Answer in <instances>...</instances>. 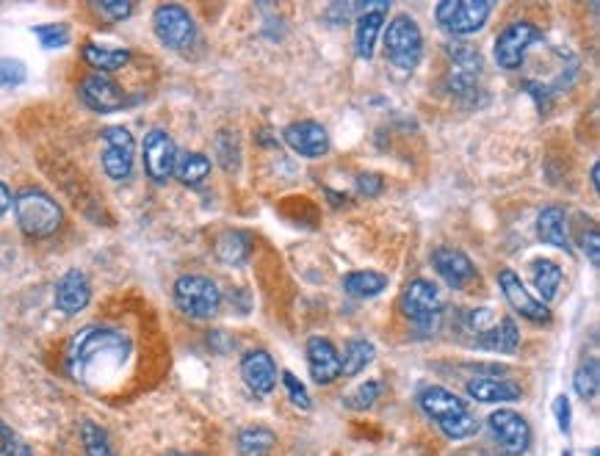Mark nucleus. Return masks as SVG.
I'll return each instance as SVG.
<instances>
[{"label": "nucleus", "mask_w": 600, "mask_h": 456, "mask_svg": "<svg viewBox=\"0 0 600 456\" xmlns=\"http://www.w3.org/2000/svg\"><path fill=\"white\" fill-rule=\"evenodd\" d=\"M371 363H374V346L363 338L349 340L341 357V376L363 374Z\"/></svg>", "instance_id": "30"}, {"label": "nucleus", "mask_w": 600, "mask_h": 456, "mask_svg": "<svg viewBox=\"0 0 600 456\" xmlns=\"http://www.w3.org/2000/svg\"><path fill=\"white\" fill-rule=\"evenodd\" d=\"M92 302V285L83 271L72 269L56 285V307L64 316H78L86 310V304Z\"/></svg>", "instance_id": "21"}, {"label": "nucleus", "mask_w": 600, "mask_h": 456, "mask_svg": "<svg viewBox=\"0 0 600 456\" xmlns=\"http://www.w3.org/2000/svg\"><path fill=\"white\" fill-rule=\"evenodd\" d=\"M385 53L393 67L412 72L424 56V34L410 14L393 17L385 31Z\"/></svg>", "instance_id": "6"}, {"label": "nucleus", "mask_w": 600, "mask_h": 456, "mask_svg": "<svg viewBox=\"0 0 600 456\" xmlns=\"http://www.w3.org/2000/svg\"><path fill=\"white\" fill-rule=\"evenodd\" d=\"M216 152H219V161L227 172H233L238 169V161H241V147H238V139L233 133H227L222 130L219 136H216Z\"/></svg>", "instance_id": "34"}, {"label": "nucleus", "mask_w": 600, "mask_h": 456, "mask_svg": "<svg viewBox=\"0 0 600 456\" xmlns=\"http://www.w3.org/2000/svg\"><path fill=\"white\" fill-rule=\"evenodd\" d=\"M573 387L576 393L584 401H592L598 396L600 387V371H598V360H584V363L576 368V376H573Z\"/></svg>", "instance_id": "32"}, {"label": "nucleus", "mask_w": 600, "mask_h": 456, "mask_svg": "<svg viewBox=\"0 0 600 456\" xmlns=\"http://www.w3.org/2000/svg\"><path fill=\"white\" fill-rule=\"evenodd\" d=\"M81 443L86 456H114L111 443H108V434L92 421H83L81 426Z\"/></svg>", "instance_id": "33"}, {"label": "nucleus", "mask_w": 600, "mask_h": 456, "mask_svg": "<svg viewBox=\"0 0 600 456\" xmlns=\"http://www.w3.org/2000/svg\"><path fill=\"white\" fill-rule=\"evenodd\" d=\"M490 14L493 3L487 0H443L435 9L437 23L454 36H471L482 31Z\"/></svg>", "instance_id": "8"}, {"label": "nucleus", "mask_w": 600, "mask_h": 456, "mask_svg": "<svg viewBox=\"0 0 600 456\" xmlns=\"http://www.w3.org/2000/svg\"><path fill=\"white\" fill-rule=\"evenodd\" d=\"M418 404L440 426V432L446 434L448 440H465L479 432V421L471 415L468 404L446 387H424L418 396Z\"/></svg>", "instance_id": "2"}, {"label": "nucleus", "mask_w": 600, "mask_h": 456, "mask_svg": "<svg viewBox=\"0 0 600 456\" xmlns=\"http://www.w3.org/2000/svg\"><path fill=\"white\" fill-rule=\"evenodd\" d=\"M490 432H493L495 443L501 448V454L520 456L529 451L531 445V426L529 421L515 410H498L490 418Z\"/></svg>", "instance_id": "10"}, {"label": "nucleus", "mask_w": 600, "mask_h": 456, "mask_svg": "<svg viewBox=\"0 0 600 456\" xmlns=\"http://www.w3.org/2000/svg\"><path fill=\"white\" fill-rule=\"evenodd\" d=\"M357 191H360L363 197H379V194H382V177L360 175L357 177Z\"/></svg>", "instance_id": "42"}, {"label": "nucleus", "mask_w": 600, "mask_h": 456, "mask_svg": "<svg viewBox=\"0 0 600 456\" xmlns=\"http://www.w3.org/2000/svg\"><path fill=\"white\" fill-rule=\"evenodd\" d=\"M14 213H17V224L28 238H50L64 222L59 202L39 191V188H25L14 197Z\"/></svg>", "instance_id": "3"}, {"label": "nucleus", "mask_w": 600, "mask_h": 456, "mask_svg": "<svg viewBox=\"0 0 600 456\" xmlns=\"http://www.w3.org/2000/svg\"><path fill=\"white\" fill-rule=\"evenodd\" d=\"M0 456H34V451L0 421Z\"/></svg>", "instance_id": "37"}, {"label": "nucleus", "mask_w": 600, "mask_h": 456, "mask_svg": "<svg viewBox=\"0 0 600 456\" xmlns=\"http://www.w3.org/2000/svg\"><path fill=\"white\" fill-rule=\"evenodd\" d=\"M473 346L484 351H498V354H512L520 346L518 324L512 318H501L498 324L484 329L482 335L473 340Z\"/></svg>", "instance_id": "22"}, {"label": "nucleus", "mask_w": 600, "mask_h": 456, "mask_svg": "<svg viewBox=\"0 0 600 456\" xmlns=\"http://www.w3.org/2000/svg\"><path fill=\"white\" fill-rule=\"evenodd\" d=\"M448 56H451V70H448L451 92H457L459 97H473V92L479 89V75H482L479 50H473L468 42H454L448 47Z\"/></svg>", "instance_id": "11"}, {"label": "nucleus", "mask_w": 600, "mask_h": 456, "mask_svg": "<svg viewBox=\"0 0 600 456\" xmlns=\"http://www.w3.org/2000/svg\"><path fill=\"white\" fill-rule=\"evenodd\" d=\"M241 376L255 396H269L277 385V365L271 360L269 351L252 349L241 357Z\"/></svg>", "instance_id": "19"}, {"label": "nucleus", "mask_w": 600, "mask_h": 456, "mask_svg": "<svg viewBox=\"0 0 600 456\" xmlns=\"http://www.w3.org/2000/svg\"><path fill=\"white\" fill-rule=\"evenodd\" d=\"M97 9L108 17H114V20H125L133 14V3H128V0H100Z\"/></svg>", "instance_id": "40"}, {"label": "nucleus", "mask_w": 600, "mask_h": 456, "mask_svg": "<svg viewBox=\"0 0 600 456\" xmlns=\"http://www.w3.org/2000/svg\"><path fill=\"white\" fill-rule=\"evenodd\" d=\"M598 166H592V188H598Z\"/></svg>", "instance_id": "45"}, {"label": "nucleus", "mask_w": 600, "mask_h": 456, "mask_svg": "<svg viewBox=\"0 0 600 456\" xmlns=\"http://www.w3.org/2000/svg\"><path fill=\"white\" fill-rule=\"evenodd\" d=\"M83 61L89 67H95L100 75H106V72H117L128 64L130 50H125V47H103L89 42V45L83 47Z\"/></svg>", "instance_id": "26"}, {"label": "nucleus", "mask_w": 600, "mask_h": 456, "mask_svg": "<svg viewBox=\"0 0 600 456\" xmlns=\"http://www.w3.org/2000/svg\"><path fill=\"white\" fill-rule=\"evenodd\" d=\"M283 385L285 390H288V396H291V401H294L299 410H310V396H307L305 385L296 379L291 371H283Z\"/></svg>", "instance_id": "39"}, {"label": "nucleus", "mask_w": 600, "mask_h": 456, "mask_svg": "<svg viewBox=\"0 0 600 456\" xmlns=\"http://www.w3.org/2000/svg\"><path fill=\"white\" fill-rule=\"evenodd\" d=\"M432 266L440 274V280L451 285L454 291H462V288H468L471 282L479 280V271L473 266V260L465 255V252H459L454 246H440L432 252Z\"/></svg>", "instance_id": "16"}, {"label": "nucleus", "mask_w": 600, "mask_h": 456, "mask_svg": "<svg viewBox=\"0 0 600 456\" xmlns=\"http://www.w3.org/2000/svg\"><path fill=\"white\" fill-rule=\"evenodd\" d=\"M542 42V31L529 20H518V23H509L495 36V61L498 67L504 70H520L529 53Z\"/></svg>", "instance_id": "7"}, {"label": "nucleus", "mask_w": 600, "mask_h": 456, "mask_svg": "<svg viewBox=\"0 0 600 456\" xmlns=\"http://www.w3.org/2000/svg\"><path fill=\"white\" fill-rule=\"evenodd\" d=\"M581 244H584V255L589 258L592 266H598L600 263V249H598V227H592L584 238H581Z\"/></svg>", "instance_id": "43"}, {"label": "nucleus", "mask_w": 600, "mask_h": 456, "mask_svg": "<svg viewBox=\"0 0 600 456\" xmlns=\"http://www.w3.org/2000/svg\"><path fill=\"white\" fill-rule=\"evenodd\" d=\"M553 412H556L559 432L570 434V401H567V396H556V401H553Z\"/></svg>", "instance_id": "41"}, {"label": "nucleus", "mask_w": 600, "mask_h": 456, "mask_svg": "<svg viewBox=\"0 0 600 456\" xmlns=\"http://www.w3.org/2000/svg\"><path fill=\"white\" fill-rule=\"evenodd\" d=\"M175 175L183 186L200 188L208 177H211V158L202 155V152H186V155H177Z\"/></svg>", "instance_id": "27"}, {"label": "nucleus", "mask_w": 600, "mask_h": 456, "mask_svg": "<svg viewBox=\"0 0 600 456\" xmlns=\"http://www.w3.org/2000/svg\"><path fill=\"white\" fill-rule=\"evenodd\" d=\"M379 390H382V385L374 382V379H371V382H365V385H360L357 390H352V393L346 396V407H349V410H357V412L374 407V401L379 398Z\"/></svg>", "instance_id": "35"}, {"label": "nucleus", "mask_w": 600, "mask_h": 456, "mask_svg": "<svg viewBox=\"0 0 600 456\" xmlns=\"http://www.w3.org/2000/svg\"><path fill=\"white\" fill-rule=\"evenodd\" d=\"M175 304L183 316L194 318V321H208L222 307V291L211 277L183 274L175 282Z\"/></svg>", "instance_id": "4"}, {"label": "nucleus", "mask_w": 600, "mask_h": 456, "mask_svg": "<svg viewBox=\"0 0 600 456\" xmlns=\"http://www.w3.org/2000/svg\"><path fill=\"white\" fill-rule=\"evenodd\" d=\"M531 282H534V288L540 293V302H553L556 296H559V288H562V280H565V274H562V266L556 263V260L540 258L531 263Z\"/></svg>", "instance_id": "25"}, {"label": "nucleus", "mask_w": 600, "mask_h": 456, "mask_svg": "<svg viewBox=\"0 0 600 456\" xmlns=\"http://www.w3.org/2000/svg\"><path fill=\"white\" fill-rule=\"evenodd\" d=\"M283 139L302 158H321V155L330 152V133H327V128L321 122H313V119L291 122L283 130Z\"/></svg>", "instance_id": "18"}, {"label": "nucleus", "mask_w": 600, "mask_h": 456, "mask_svg": "<svg viewBox=\"0 0 600 456\" xmlns=\"http://www.w3.org/2000/svg\"><path fill=\"white\" fill-rule=\"evenodd\" d=\"M153 28L155 36L172 50H186L194 45L197 39V23L189 14V9L177 6V3H164L158 6L153 14Z\"/></svg>", "instance_id": "9"}, {"label": "nucleus", "mask_w": 600, "mask_h": 456, "mask_svg": "<svg viewBox=\"0 0 600 456\" xmlns=\"http://www.w3.org/2000/svg\"><path fill=\"white\" fill-rule=\"evenodd\" d=\"M177 147L166 130L155 128L144 136V169L155 183H164L175 175Z\"/></svg>", "instance_id": "14"}, {"label": "nucleus", "mask_w": 600, "mask_h": 456, "mask_svg": "<svg viewBox=\"0 0 600 456\" xmlns=\"http://www.w3.org/2000/svg\"><path fill=\"white\" fill-rule=\"evenodd\" d=\"M307 368L316 385H332L341 379V354L327 338L307 340Z\"/></svg>", "instance_id": "20"}, {"label": "nucleus", "mask_w": 600, "mask_h": 456, "mask_svg": "<svg viewBox=\"0 0 600 456\" xmlns=\"http://www.w3.org/2000/svg\"><path fill=\"white\" fill-rule=\"evenodd\" d=\"M25 81L23 61L0 59V86H20Z\"/></svg>", "instance_id": "38"}, {"label": "nucleus", "mask_w": 600, "mask_h": 456, "mask_svg": "<svg viewBox=\"0 0 600 456\" xmlns=\"http://www.w3.org/2000/svg\"><path fill=\"white\" fill-rule=\"evenodd\" d=\"M388 288V277L379 271H352L343 277V291L354 299H374Z\"/></svg>", "instance_id": "28"}, {"label": "nucleus", "mask_w": 600, "mask_h": 456, "mask_svg": "<svg viewBox=\"0 0 600 456\" xmlns=\"http://www.w3.org/2000/svg\"><path fill=\"white\" fill-rule=\"evenodd\" d=\"M537 235H540L542 244H551L556 249H565L570 252V224H567V213L562 208H545L537 216Z\"/></svg>", "instance_id": "23"}, {"label": "nucleus", "mask_w": 600, "mask_h": 456, "mask_svg": "<svg viewBox=\"0 0 600 456\" xmlns=\"http://www.w3.org/2000/svg\"><path fill=\"white\" fill-rule=\"evenodd\" d=\"M277 443V434L263 426H249L244 432L238 434L236 448L238 456H266Z\"/></svg>", "instance_id": "31"}, {"label": "nucleus", "mask_w": 600, "mask_h": 456, "mask_svg": "<svg viewBox=\"0 0 600 456\" xmlns=\"http://www.w3.org/2000/svg\"><path fill=\"white\" fill-rule=\"evenodd\" d=\"M34 34L39 36V42L45 47H64L70 42V28L64 23H48V25H36Z\"/></svg>", "instance_id": "36"}, {"label": "nucleus", "mask_w": 600, "mask_h": 456, "mask_svg": "<svg viewBox=\"0 0 600 456\" xmlns=\"http://www.w3.org/2000/svg\"><path fill=\"white\" fill-rule=\"evenodd\" d=\"M401 313L410 318L412 324L418 329H437L446 313V302H443V293L437 288L435 282L429 280H412L404 293H401Z\"/></svg>", "instance_id": "5"}, {"label": "nucleus", "mask_w": 600, "mask_h": 456, "mask_svg": "<svg viewBox=\"0 0 600 456\" xmlns=\"http://www.w3.org/2000/svg\"><path fill=\"white\" fill-rule=\"evenodd\" d=\"M78 92H81L83 103L92 111H97V114H114V111L125 108V103H128L122 86L117 81H111L108 75H100V72L83 78Z\"/></svg>", "instance_id": "17"}, {"label": "nucleus", "mask_w": 600, "mask_h": 456, "mask_svg": "<svg viewBox=\"0 0 600 456\" xmlns=\"http://www.w3.org/2000/svg\"><path fill=\"white\" fill-rule=\"evenodd\" d=\"M9 205H12V191H9V188L0 183V216L9 211Z\"/></svg>", "instance_id": "44"}, {"label": "nucleus", "mask_w": 600, "mask_h": 456, "mask_svg": "<svg viewBox=\"0 0 600 456\" xmlns=\"http://www.w3.org/2000/svg\"><path fill=\"white\" fill-rule=\"evenodd\" d=\"M388 3H365L357 6V20H354V53L360 59H371L377 39L385 28V17H388Z\"/></svg>", "instance_id": "15"}, {"label": "nucleus", "mask_w": 600, "mask_h": 456, "mask_svg": "<svg viewBox=\"0 0 600 456\" xmlns=\"http://www.w3.org/2000/svg\"><path fill=\"white\" fill-rule=\"evenodd\" d=\"M468 396L482 401V404H506V401H520L523 390L515 382L506 379H471L468 382Z\"/></svg>", "instance_id": "24"}, {"label": "nucleus", "mask_w": 600, "mask_h": 456, "mask_svg": "<svg viewBox=\"0 0 600 456\" xmlns=\"http://www.w3.org/2000/svg\"><path fill=\"white\" fill-rule=\"evenodd\" d=\"M498 285H501V293L504 299L512 304V310L520 313L523 318H529L531 324H548L551 321V310L548 304L540 302L537 296H531L529 288L523 285L518 274L512 269H501L498 271Z\"/></svg>", "instance_id": "12"}, {"label": "nucleus", "mask_w": 600, "mask_h": 456, "mask_svg": "<svg viewBox=\"0 0 600 456\" xmlns=\"http://www.w3.org/2000/svg\"><path fill=\"white\" fill-rule=\"evenodd\" d=\"M133 136L128 128H108L103 133V169L111 180H128L133 175Z\"/></svg>", "instance_id": "13"}, {"label": "nucleus", "mask_w": 600, "mask_h": 456, "mask_svg": "<svg viewBox=\"0 0 600 456\" xmlns=\"http://www.w3.org/2000/svg\"><path fill=\"white\" fill-rule=\"evenodd\" d=\"M130 357H133V340L122 329L89 324L70 338L64 351V365L78 385L100 390L125 374Z\"/></svg>", "instance_id": "1"}, {"label": "nucleus", "mask_w": 600, "mask_h": 456, "mask_svg": "<svg viewBox=\"0 0 600 456\" xmlns=\"http://www.w3.org/2000/svg\"><path fill=\"white\" fill-rule=\"evenodd\" d=\"M216 258L224 266H241L249 258V235L238 230H227L216 238Z\"/></svg>", "instance_id": "29"}]
</instances>
